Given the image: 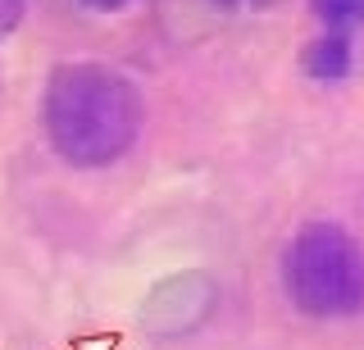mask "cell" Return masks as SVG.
<instances>
[{
    "label": "cell",
    "instance_id": "3",
    "mask_svg": "<svg viewBox=\"0 0 364 350\" xmlns=\"http://www.w3.org/2000/svg\"><path fill=\"white\" fill-rule=\"evenodd\" d=\"M301 69L310 82L318 87H341L350 77V69H355V37L350 32H333V28H323L318 37L305 46L301 55Z\"/></svg>",
    "mask_w": 364,
    "mask_h": 350
},
{
    "label": "cell",
    "instance_id": "2",
    "mask_svg": "<svg viewBox=\"0 0 364 350\" xmlns=\"http://www.w3.org/2000/svg\"><path fill=\"white\" fill-rule=\"evenodd\" d=\"M282 291L305 319H355L364 310V246L337 219H310L282 246Z\"/></svg>",
    "mask_w": 364,
    "mask_h": 350
},
{
    "label": "cell",
    "instance_id": "7",
    "mask_svg": "<svg viewBox=\"0 0 364 350\" xmlns=\"http://www.w3.org/2000/svg\"><path fill=\"white\" fill-rule=\"evenodd\" d=\"M205 5H214V9H223V14H228V9H242V5H250V0H205Z\"/></svg>",
    "mask_w": 364,
    "mask_h": 350
},
{
    "label": "cell",
    "instance_id": "5",
    "mask_svg": "<svg viewBox=\"0 0 364 350\" xmlns=\"http://www.w3.org/2000/svg\"><path fill=\"white\" fill-rule=\"evenodd\" d=\"M23 14H28V0H0V37H9L23 23Z\"/></svg>",
    "mask_w": 364,
    "mask_h": 350
},
{
    "label": "cell",
    "instance_id": "1",
    "mask_svg": "<svg viewBox=\"0 0 364 350\" xmlns=\"http://www.w3.org/2000/svg\"><path fill=\"white\" fill-rule=\"evenodd\" d=\"M41 128L50 151L73 168H109L146 128V96L123 69L100 60L55 64L41 92Z\"/></svg>",
    "mask_w": 364,
    "mask_h": 350
},
{
    "label": "cell",
    "instance_id": "4",
    "mask_svg": "<svg viewBox=\"0 0 364 350\" xmlns=\"http://www.w3.org/2000/svg\"><path fill=\"white\" fill-rule=\"evenodd\" d=\"M310 14L333 32H360L364 28V0H305Z\"/></svg>",
    "mask_w": 364,
    "mask_h": 350
},
{
    "label": "cell",
    "instance_id": "6",
    "mask_svg": "<svg viewBox=\"0 0 364 350\" xmlns=\"http://www.w3.org/2000/svg\"><path fill=\"white\" fill-rule=\"evenodd\" d=\"M73 5H82V9H96V14H114V9H128L132 0H73Z\"/></svg>",
    "mask_w": 364,
    "mask_h": 350
}]
</instances>
